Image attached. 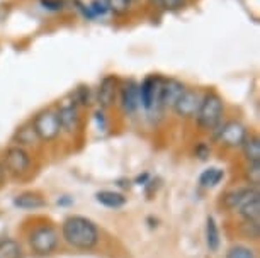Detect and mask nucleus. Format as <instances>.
<instances>
[{
  "mask_svg": "<svg viewBox=\"0 0 260 258\" xmlns=\"http://www.w3.org/2000/svg\"><path fill=\"white\" fill-rule=\"evenodd\" d=\"M61 238L68 246L75 250L89 251L99 245V228L92 219L85 216H68L61 225Z\"/></svg>",
  "mask_w": 260,
  "mask_h": 258,
  "instance_id": "f257e3e1",
  "label": "nucleus"
},
{
  "mask_svg": "<svg viewBox=\"0 0 260 258\" xmlns=\"http://www.w3.org/2000/svg\"><path fill=\"white\" fill-rule=\"evenodd\" d=\"M224 116V100L223 97L214 90H208L203 94L198 114H196V124L203 131H213L223 123Z\"/></svg>",
  "mask_w": 260,
  "mask_h": 258,
  "instance_id": "f03ea898",
  "label": "nucleus"
},
{
  "mask_svg": "<svg viewBox=\"0 0 260 258\" xmlns=\"http://www.w3.org/2000/svg\"><path fill=\"white\" fill-rule=\"evenodd\" d=\"M29 248L34 255L38 256H48L56 251L60 245V235H58L56 228L51 225H39L34 226L27 235Z\"/></svg>",
  "mask_w": 260,
  "mask_h": 258,
  "instance_id": "7ed1b4c3",
  "label": "nucleus"
},
{
  "mask_svg": "<svg viewBox=\"0 0 260 258\" xmlns=\"http://www.w3.org/2000/svg\"><path fill=\"white\" fill-rule=\"evenodd\" d=\"M247 136H248L247 126L238 119L224 121V123H221L213 131V138L216 143L224 146V148H228V150L240 148Z\"/></svg>",
  "mask_w": 260,
  "mask_h": 258,
  "instance_id": "20e7f679",
  "label": "nucleus"
},
{
  "mask_svg": "<svg viewBox=\"0 0 260 258\" xmlns=\"http://www.w3.org/2000/svg\"><path fill=\"white\" fill-rule=\"evenodd\" d=\"M34 131H36L38 138L41 143H53L60 138L61 128H60V121H58L56 109H43L34 116L31 121Z\"/></svg>",
  "mask_w": 260,
  "mask_h": 258,
  "instance_id": "39448f33",
  "label": "nucleus"
},
{
  "mask_svg": "<svg viewBox=\"0 0 260 258\" xmlns=\"http://www.w3.org/2000/svg\"><path fill=\"white\" fill-rule=\"evenodd\" d=\"M0 162H2L4 168H6V172L9 175L22 177V175L29 173V170H31L32 158H31V153H29L26 148L12 144L4 152V157Z\"/></svg>",
  "mask_w": 260,
  "mask_h": 258,
  "instance_id": "423d86ee",
  "label": "nucleus"
},
{
  "mask_svg": "<svg viewBox=\"0 0 260 258\" xmlns=\"http://www.w3.org/2000/svg\"><path fill=\"white\" fill-rule=\"evenodd\" d=\"M161 85H164V77L160 75H148L141 84H138L140 107H143L146 113H153V110L156 113L158 109H161Z\"/></svg>",
  "mask_w": 260,
  "mask_h": 258,
  "instance_id": "0eeeda50",
  "label": "nucleus"
},
{
  "mask_svg": "<svg viewBox=\"0 0 260 258\" xmlns=\"http://www.w3.org/2000/svg\"><path fill=\"white\" fill-rule=\"evenodd\" d=\"M56 116L60 121L61 133L67 134H75L82 126V116H80V107L72 100L70 95H67L65 99L60 100V104L56 107Z\"/></svg>",
  "mask_w": 260,
  "mask_h": 258,
  "instance_id": "6e6552de",
  "label": "nucleus"
},
{
  "mask_svg": "<svg viewBox=\"0 0 260 258\" xmlns=\"http://www.w3.org/2000/svg\"><path fill=\"white\" fill-rule=\"evenodd\" d=\"M201 99H203V92H199L198 89H185L179 100L175 102V105L172 107V110L180 119H194L198 114Z\"/></svg>",
  "mask_w": 260,
  "mask_h": 258,
  "instance_id": "1a4fd4ad",
  "label": "nucleus"
},
{
  "mask_svg": "<svg viewBox=\"0 0 260 258\" xmlns=\"http://www.w3.org/2000/svg\"><path fill=\"white\" fill-rule=\"evenodd\" d=\"M117 100L122 109V113L127 116H133L140 109V94H138V82L135 79H127L119 84L117 90Z\"/></svg>",
  "mask_w": 260,
  "mask_h": 258,
  "instance_id": "9d476101",
  "label": "nucleus"
},
{
  "mask_svg": "<svg viewBox=\"0 0 260 258\" xmlns=\"http://www.w3.org/2000/svg\"><path fill=\"white\" fill-rule=\"evenodd\" d=\"M119 84L117 77L106 75L104 79L99 82V87L94 92V99L99 104V109L107 110L116 104L117 100V90H119Z\"/></svg>",
  "mask_w": 260,
  "mask_h": 258,
  "instance_id": "9b49d317",
  "label": "nucleus"
},
{
  "mask_svg": "<svg viewBox=\"0 0 260 258\" xmlns=\"http://www.w3.org/2000/svg\"><path fill=\"white\" fill-rule=\"evenodd\" d=\"M258 187H250V186H245V187H235V189H230L221 196V207L224 211L228 212H233V211H238L240 207L243 206L245 202H248L250 199L258 196Z\"/></svg>",
  "mask_w": 260,
  "mask_h": 258,
  "instance_id": "f8f14e48",
  "label": "nucleus"
},
{
  "mask_svg": "<svg viewBox=\"0 0 260 258\" xmlns=\"http://www.w3.org/2000/svg\"><path fill=\"white\" fill-rule=\"evenodd\" d=\"M187 89L184 82L179 79H165L164 77V85H161V95H160V105L161 109H170L175 105V102L179 100V97L182 95V92Z\"/></svg>",
  "mask_w": 260,
  "mask_h": 258,
  "instance_id": "ddd939ff",
  "label": "nucleus"
},
{
  "mask_svg": "<svg viewBox=\"0 0 260 258\" xmlns=\"http://www.w3.org/2000/svg\"><path fill=\"white\" fill-rule=\"evenodd\" d=\"M12 204L17 209H24V211H36L46 206V201L36 192H22L14 197Z\"/></svg>",
  "mask_w": 260,
  "mask_h": 258,
  "instance_id": "4468645a",
  "label": "nucleus"
},
{
  "mask_svg": "<svg viewBox=\"0 0 260 258\" xmlns=\"http://www.w3.org/2000/svg\"><path fill=\"white\" fill-rule=\"evenodd\" d=\"M12 143L26 148V146H34V144L41 143V141H39L36 131H34V128H32V124L27 123V124H22L21 128L16 129V133H14V136H12Z\"/></svg>",
  "mask_w": 260,
  "mask_h": 258,
  "instance_id": "2eb2a0df",
  "label": "nucleus"
},
{
  "mask_svg": "<svg viewBox=\"0 0 260 258\" xmlns=\"http://www.w3.org/2000/svg\"><path fill=\"white\" fill-rule=\"evenodd\" d=\"M95 201L102 204L104 207H109V209H121L126 206L127 202V197L124 194L121 192H116V191H101L95 194Z\"/></svg>",
  "mask_w": 260,
  "mask_h": 258,
  "instance_id": "dca6fc26",
  "label": "nucleus"
},
{
  "mask_svg": "<svg viewBox=\"0 0 260 258\" xmlns=\"http://www.w3.org/2000/svg\"><path fill=\"white\" fill-rule=\"evenodd\" d=\"M242 150L245 160L247 163H255V162H260V138L257 134H250L245 138V141L240 146Z\"/></svg>",
  "mask_w": 260,
  "mask_h": 258,
  "instance_id": "f3484780",
  "label": "nucleus"
},
{
  "mask_svg": "<svg viewBox=\"0 0 260 258\" xmlns=\"http://www.w3.org/2000/svg\"><path fill=\"white\" fill-rule=\"evenodd\" d=\"M206 245H208L211 253H216L221 246V236H219L218 223L213 216L206 217Z\"/></svg>",
  "mask_w": 260,
  "mask_h": 258,
  "instance_id": "a211bd4d",
  "label": "nucleus"
},
{
  "mask_svg": "<svg viewBox=\"0 0 260 258\" xmlns=\"http://www.w3.org/2000/svg\"><path fill=\"white\" fill-rule=\"evenodd\" d=\"M238 216L242 221H258L260 219V194L245 202L242 207L238 209Z\"/></svg>",
  "mask_w": 260,
  "mask_h": 258,
  "instance_id": "6ab92c4d",
  "label": "nucleus"
},
{
  "mask_svg": "<svg viewBox=\"0 0 260 258\" xmlns=\"http://www.w3.org/2000/svg\"><path fill=\"white\" fill-rule=\"evenodd\" d=\"M223 178H224V170L223 168L209 167L199 175V186L204 187V189H211V187L218 186Z\"/></svg>",
  "mask_w": 260,
  "mask_h": 258,
  "instance_id": "aec40b11",
  "label": "nucleus"
},
{
  "mask_svg": "<svg viewBox=\"0 0 260 258\" xmlns=\"http://www.w3.org/2000/svg\"><path fill=\"white\" fill-rule=\"evenodd\" d=\"M21 256H22V248L16 240H12V238L0 240V258H21Z\"/></svg>",
  "mask_w": 260,
  "mask_h": 258,
  "instance_id": "412c9836",
  "label": "nucleus"
},
{
  "mask_svg": "<svg viewBox=\"0 0 260 258\" xmlns=\"http://www.w3.org/2000/svg\"><path fill=\"white\" fill-rule=\"evenodd\" d=\"M68 95L72 97V100L75 102L78 107H89L92 104V100H95L94 92H92L90 87H85V85L77 87V89L73 92H70Z\"/></svg>",
  "mask_w": 260,
  "mask_h": 258,
  "instance_id": "4be33fe9",
  "label": "nucleus"
},
{
  "mask_svg": "<svg viewBox=\"0 0 260 258\" xmlns=\"http://www.w3.org/2000/svg\"><path fill=\"white\" fill-rule=\"evenodd\" d=\"M131 0H106L107 11L114 16H124V14L129 12L131 9Z\"/></svg>",
  "mask_w": 260,
  "mask_h": 258,
  "instance_id": "5701e85b",
  "label": "nucleus"
},
{
  "mask_svg": "<svg viewBox=\"0 0 260 258\" xmlns=\"http://www.w3.org/2000/svg\"><path fill=\"white\" fill-rule=\"evenodd\" d=\"M245 180H247L250 187L260 186V162L247 163V167H245Z\"/></svg>",
  "mask_w": 260,
  "mask_h": 258,
  "instance_id": "b1692460",
  "label": "nucleus"
},
{
  "mask_svg": "<svg viewBox=\"0 0 260 258\" xmlns=\"http://www.w3.org/2000/svg\"><path fill=\"white\" fill-rule=\"evenodd\" d=\"M224 258H257V255H255V250H252L250 246L233 245V246L228 248Z\"/></svg>",
  "mask_w": 260,
  "mask_h": 258,
  "instance_id": "393cba45",
  "label": "nucleus"
},
{
  "mask_svg": "<svg viewBox=\"0 0 260 258\" xmlns=\"http://www.w3.org/2000/svg\"><path fill=\"white\" fill-rule=\"evenodd\" d=\"M240 231L245 240H252V241H257L258 236H260V226H258V221H243L242 226H240Z\"/></svg>",
  "mask_w": 260,
  "mask_h": 258,
  "instance_id": "a878e982",
  "label": "nucleus"
},
{
  "mask_svg": "<svg viewBox=\"0 0 260 258\" xmlns=\"http://www.w3.org/2000/svg\"><path fill=\"white\" fill-rule=\"evenodd\" d=\"M158 6L167 12H177L187 6V0H156Z\"/></svg>",
  "mask_w": 260,
  "mask_h": 258,
  "instance_id": "bb28decb",
  "label": "nucleus"
},
{
  "mask_svg": "<svg viewBox=\"0 0 260 258\" xmlns=\"http://www.w3.org/2000/svg\"><path fill=\"white\" fill-rule=\"evenodd\" d=\"M194 155L198 157L199 160H208L209 155H211V148L208 143H204V141H199V143H196L194 146Z\"/></svg>",
  "mask_w": 260,
  "mask_h": 258,
  "instance_id": "cd10ccee",
  "label": "nucleus"
},
{
  "mask_svg": "<svg viewBox=\"0 0 260 258\" xmlns=\"http://www.w3.org/2000/svg\"><path fill=\"white\" fill-rule=\"evenodd\" d=\"M41 6L45 7L46 11L58 12L65 7V2H63V0H41Z\"/></svg>",
  "mask_w": 260,
  "mask_h": 258,
  "instance_id": "c85d7f7f",
  "label": "nucleus"
},
{
  "mask_svg": "<svg viewBox=\"0 0 260 258\" xmlns=\"http://www.w3.org/2000/svg\"><path fill=\"white\" fill-rule=\"evenodd\" d=\"M95 121H97V126H99V129H106V118H104V110L99 109L95 110Z\"/></svg>",
  "mask_w": 260,
  "mask_h": 258,
  "instance_id": "c756f323",
  "label": "nucleus"
},
{
  "mask_svg": "<svg viewBox=\"0 0 260 258\" xmlns=\"http://www.w3.org/2000/svg\"><path fill=\"white\" fill-rule=\"evenodd\" d=\"M6 182H7V172H6V168H4L2 162H0V189L6 186Z\"/></svg>",
  "mask_w": 260,
  "mask_h": 258,
  "instance_id": "7c9ffc66",
  "label": "nucleus"
},
{
  "mask_svg": "<svg viewBox=\"0 0 260 258\" xmlns=\"http://www.w3.org/2000/svg\"><path fill=\"white\" fill-rule=\"evenodd\" d=\"M72 202H73V199L68 197V196L58 199V206H67V204H72Z\"/></svg>",
  "mask_w": 260,
  "mask_h": 258,
  "instance_id": "2f4dec72",
  "label": "nucleus"
},
{
  "mask_svg": "<svg viewBox=\"0 0 260 258\" xmlns=\"http://www.w3.org/2000/svg\"><path fill=\"white\" fill-rule=\"evenodd\" d=\"M131 2H136V0H131Z\"/></svg>",
  "mask_w": 260,
  "mask_h": 258,
  "instance_id": "473e14b6",
  "label": "nucleus"
}]
</instances>
